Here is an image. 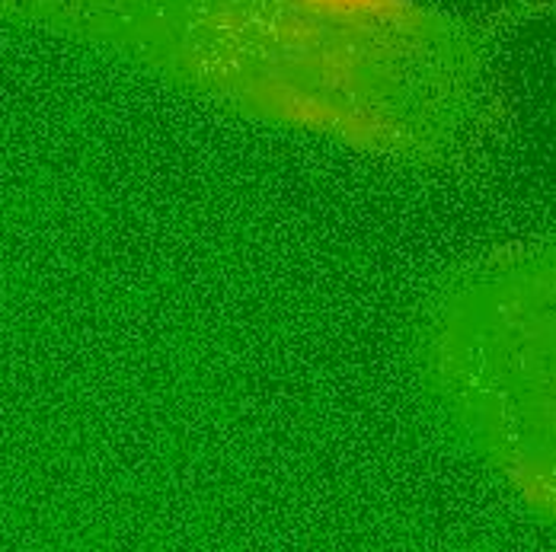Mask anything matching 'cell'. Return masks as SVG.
Segmentation results:
<instances>
[{"instance_id":"1","label":"cell","mask_w":556,"mask_h":552,"mask_svg":"<svg viewBox=\"0 0 556 552\" xmlns=\"http://www.w3.org/2000/svg\"><path fill=\"white\" fill-rule=\"evenodd\" d=\"M0 23L390 161L451 157L483 110L473 39L419 0H0Z\"/></svg>"},{"instance_id":"2","label":"cell","mask_w":556,"mask_h":552,"mask_svg":"<svg viewBox=\"0 0 556 552\" xmlns=\"http://www.w3.org/2000/svg\"><path fill=\"white\" fill-rule=\"evenodd\" d=\"M426 364L457 432L556 521V236L454 278L429 320Z\"/></svg>"}]
</instances>
